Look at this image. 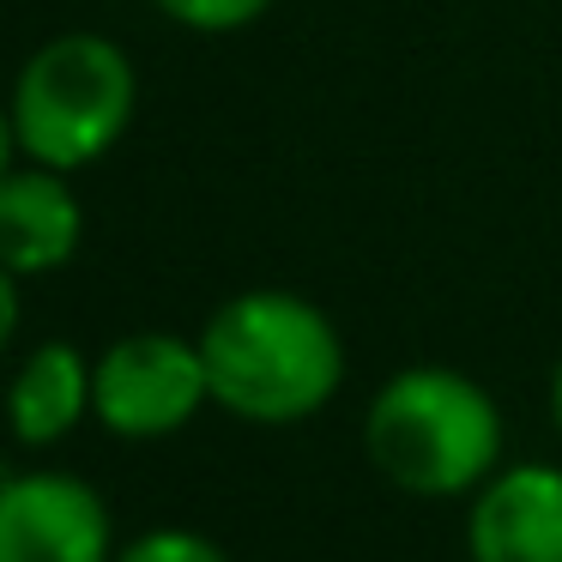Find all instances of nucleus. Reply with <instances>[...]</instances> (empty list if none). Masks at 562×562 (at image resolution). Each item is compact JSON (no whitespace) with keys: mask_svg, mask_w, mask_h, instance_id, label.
I'll use <instances>...</instances> for the list:
<instances>
[{"mask_svg":"<svg viewBox=\"0 0 562 562\" xmlns=\"http://www.w3.org/2000/svg\"><path fill=\"white\" fill-rule=\"evenodd\" d=\"M212 405L260 429L308 424L345 387V339L303 291H236L200 327Z\"/></svg>","mask_w":562,"mask_h":562,"instance_id":"1","label":"nucleus"},{"mask_svg":"<svg viewBox=\"0 0 562 562\" xmlns=\"http://www.w3.org/2000/svg\"><path fill=\"white\" fill-rule=\"evenodd\" d=\"M508 424L496 393L448 363H412L363 405V453L393 490L417 502L477 496L502 472Z\"/></svg>","mask_w":562,"mask_h":562,"instance_id":"2","label":"nucleus"},{"mask_svg":"<svg viewBox=\"0 0 562 562\" xmlns=\"http://www.w3.org/2000/svg\"><path fill=\"white\" fill-rule=\"evenodd\" d=\"M139 110V74L127 49L98 31H61L49 37L13 79L7 122L25 164L43 170H86L103 151L122 146Z\"/></svg>","mask_w":562,"mask_h":562,"instance_id":"3","label":"nucleus"},{"mask_svg":"<svg viewBox=\"0 0 562 562\" xmlns=\"http://www.w3.org/2000/svg\"><path fill=\"white\" fill-rule=\"evenodd\" d=\"M212 405L200 339L127 333L91 363V417L122 441H164Z\"/></svg>","mask_w":562,"mask_h":562,"instance_id":"4","label":"nucleus"},{"mask_svg":"<svg viewBox=\"0 0 562 562\" xmlns=\"http://www.w3.org/2000/svg\"><path fill=\"white\" fill-rule=\"evenodd\" d=\"M0 562H115L110 502L74 472L0 477Z\"/></svg>","mask_w":562,"mask_h":562,"instance_id":"5","label":"nucleus"},{"mask_svg":"<svg viewBox=\"0 0 562 562\" xmlns=\"http://www.w3.org/2000/svg\"><path fill=\"white\" fill-rule=\"evenodd\" d=\"M465 562H562V465H502L465 508Z\"/></svg>","mask_w":562,"mask_h":562,"instance_id":"6","label":"nucleus"},{"mask_svg":"<svg viewBox=\"0 0 562 562\" xmlns=\"http://www.w3.org/2000/svg\"><path fill=\"white\" fill-rule=\"evenodd\" d=\"M79 236H86V206L61 170L13 164L0 176V267L13 279L61 272L79 255Z\"/></svg>","mask_w":562,"mask_h":562,"instance_id":"7","label":"nucleus"},{"mask_svg":"<svg viewBox=\"0 0 562 562\" xmlns=\"http://www.w3.org/2000/svg\"><path fill=\"white\" fill-rule=\"evenodd\" d=\"M91 412V363L67 339H49L19 363L7 387V424L25 448H55L67 441Z\"/></svg>","mask_w":562,"mask_h":562,"instance_id":"8","label":"nucleus"},{"mask_svg":"<svg viewBox=\"0 0 562 562\" xmlns=\"http://www.w3.org/2000/svg\"><path fill=\"white\" fill-rule=\"evenodd\" d=\"M170 25L182 31H200V37H231V31L255 25L272 0H151Z\"/></svg>","mask_w":562,"mask_h":562,"instance_id":"9","label":"nucleus"},{"mask_svg":"<svg viewBox=\"0 0 562 562\" xmlns=\"http://www.w3.org/2000/svg\"><path fill=\"white\" fill-rule=\"evenodd\" d=\"M115 562H231L206 532H188V526H158V532H139L134 544L115 550Z\"/></svg>","mask_w":562,"mask_h":562,"instance_id":"10","label":"nucleus"},{"mask_svg":"<svg viewBox=\"0 0 562 562\" xmlns=\"http://www.w3.org/2000/svg\"><path fill=\"white\" fill-rule=\"evenodd\" d=\"M13 333H19V279L0 267V351L13 345Z\"/></svg>","mask_w":562,"mask_h":562,"instance_id":"11","label":"nucleus"},{"mask_svg":"<svg viewBox=\"0 0 562 562\" xmlns=\"http://www.w3.org/2000/svg\"><path fill=\"white\" fill-rule=\"evenodd\" d=\"M13 158H19V146H13V122H7V103H0V176L13 170Z\"/></svg>","mask_w":562,"mask_h":562,"instance_id":"12","label":"nucleus"},{"mask_svg":"<svg viewBox=\"0 0 562 562\" xmlns=\"http://www.w3.org/2000/svg\"><path fill=\"white\" fill-rule=\"evenodd\" d=\"M550 424H557V441H562V357L550 369Z\"/></svg>","mask_w":562,"mask_h":562,"instance_id":"13","label":"nucleus"}]
</instances>
